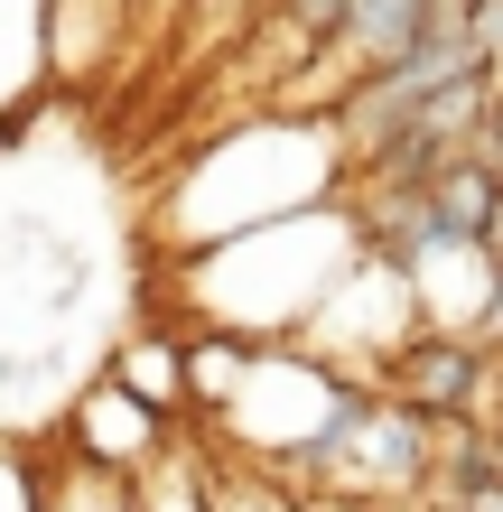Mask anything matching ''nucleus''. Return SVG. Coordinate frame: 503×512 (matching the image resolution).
<instances>
[{
	"mask_svg": "<svg viewBox=\"0 0 503 512\" xmlns=\"http://www.w3.org/2000/svg\"><path fill=\"white\" fill-rule=\"evenodd\" d=\"M373 391L410 401L420 419H438V429H448V419H485V410H494V345L448 336V326H420L410 345L382 354Z\"/></svg>",
	"mask_w": 503,
	"mask_h": 512,
	"instance_id": "f257e3e1",
	"label": "nucleus"
},
{
	"mask_svg": "<svg viewBox=\"0 0 503 512\" xmlns=\"http://www.w3.org/2000/svg\"><path fill=\"white\" fill-rule=\"evenodd\" d=\"M177 419H159L150 401H131L122 382H84V401H75V419H66V466H84V475H112V485H140L159 457H168V438Z\"/></svg>",
	"mask_w": 503,
	"mask_h": 512,
	"instance_id": "f03ea898",
	"label": "nucleus"
},
{
	"mask_svg": "<svg viewBox=\"0 0 503 512\" xmlns=\"http://www.w3.org/2000/svg\"><path fill=\"white\" fill-rule=\"evenodd\" d=\"M420 205H429V215L457 233V243H494V224H503V177H485V168H476V159L457 149L448 168H429Z\"/></svg>",
	"mask_w": 503,
	"mask_h": 512,
	"instance_id": "7ed1b4c3",
	"label": "nucleus"
},
{
	"mask_svg": "<svg viewBox=\"0 0 503 512\" xmlns=\"http://www.w3.org/2000/svg\"><path fill=\"white\" fill-rule=\"evenodd\" d=\"M112 382L131 391V401H150L159 419L187 410V345L177 336H122L112 345Z\"/></svg>",
	"mask_w": 503,
	"mask_h": 512,
	"instance_id": "20e7f679",
	"label": "nucleus"
},
{
	"mask_svg": "<svg viewBox=\"0 0 503 512\" xmlns=\"http://www.w3.org/2000/svg\"><path fill=\"white\" fill-rule=\"evenodd\" d=\"M140 512H215V447H168V457L131 485Z\"/></svg>",
	"mask_w": 503,
	"mask_h": 512,
	"instance_id": "39448f33",
	"label": "nucleus"
},
{
	"mask_svg": "<svg viewBox=\"0 0 503 512\" xmlns=\"http://www.w3.org/2000/svg\"><path fill=\"white\" fill-rule=\"evenodd\" d=\"M215 512H317L289 475H261V466H215Z\"/></svg>",
	"mask_w": 503,
	"mask_h": 512,
	"instance_id": "423d86ee",
	"label": "nucleus"
},
{
	"mask_svg": "<svg viewBox=\"0 0 503 512\" xmlns=\"http://www.w3.org/2000/svg\"><path fill=\"white\" fill-rule=\"evenodd\" d=\"M47 512H140V503H131V485H112V475H84V466H66V457H56Z\"/></svg>",
	"mask_w": 503,
	"mask_h": 512,
	"instance_id": "0eeeda50",
	"label": "nucleus"
},
{
	"mask_svg": "<svg viewBox=\"0 0 503 512\" xmlns=\"http://www.w3.org/2000/svg\"><path fill=\"white\" fill-rule=\"evenodd\" d=\"M47 485H56V457H28L0 438V512H47Z\"/></svg>",
	"mask_w": 503,
	"mask_h": 512,
	"instance_id": "6e6552de",
	"label": "nucleus"
},
{
	"mask_svg": "<svg viewBox=\"0 0 503 512\" xmlns=\"http://www.w3.org/2000/svg\"><path fill=\"white\" fill-rule=\"evenodd\" d=\"M466 159H476L485 177H503V94L476 112V131H466Z\"/></svg>",
	"mask_w": 503,
	"mask_h": 512,
	"instance_id": "1a4fd4ad",
	"label": "nucleus"
},
{
	"mask_svg": "<svg viewBox=\"0 0 503 512\" xmlns=\"http://www.w3.org/2000/svg\"><path fill=\"white\" fill-rule=\"evenodd\" d=\"M476 345H503V252H494V289H485V317H476Z\"/></svg>",
	"mask_w": 503,
	"mask_h": 512,
	"instance_id": "9d476101",
	"label": "nucleus"
},
{
	"mask_svg": "<svg viewBox=\"0 0 503 512\" xmlns=\"http://www.w3.org/2000/svg\"><path fill=\"white\" fill-rule=\"evenodd\" d=\"M476 429H485V457H494V475H503V410H494V419H476Z\"/></svg>",
	"mask_w": 503,
	"mask_h": 512,
	"instance_id": "9b49d317",
	"label": "nucleus"
}]
</instances>
